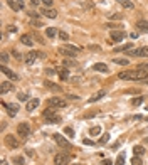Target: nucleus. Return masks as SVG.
Listing matches in <instances>:
<instances>
[{"mask_svg":"<svg viewBox=\"0 0 148 165\" xmlns=\"http://www.w3.org/2000/svg\"><path fill=\"white\" fill-rule=\"evenodd\" d=\"M44 118H46V121L47 123H61V116L57 113H56V110L54 108H49V110H46L44 111Z\"/></svg>","mask_w":148,"mask_h":165,"instance_id":"obj_2","label":"nucleus"},{"mask_svg":"<svg viewBox=\"0 0 148 165\" xmlns=\"http://www.w3.org/2000/svg\"><path fill=\"white\" fill-rule=\"evenodd\" d=\"M125 32L123 30H111V39H113L114 42H121L123 39H125Z\"/></svg>","mask_w":148,"mask_h":165,"instance_id":"obj_9","label":"nucleus"},{"mask_svg":"<svg viewBox=\"0 0 148 165\" xmlns=\"http://www.w3.org/2000/svg\"><path fill=\"white\" fill-rule=\"evenodd\" d=\"M83 143H84V145H93V140H89V138H86L84 142H83Z\"/></svg>","mask_w":148,"mask_h":165,"instance_id":"obj_49","label":"nucleus"},{"mask_svg":"<svg viewBox=\"0 0 148 165\" xmlns=\"http://www.w3.org/2000/svg\"><path fill=\"white\" fill-rule=\"evenodd\" d=\"M71 165H79V163H71Z\"/></svg>","mask_w":148,"mask_h":165,"instance_id":"obj_54","label":"nucleus"},{"mask_svg":"<svg viewBox=\"0 0 148 165\" xmlns=\"http://www.w3.org/2000/svg\"><path fill=\"white\" fill-rule=\"evenodd\" d=\"M108 140H110V135H108V133H106V135H103L101 138H99V143H101V145H104L106 142H108Z\"/></svg>","mask_w":148,"mask_h":165,"instance_id":"obj_42","label":"nucleus"},{"mask_svg":"<svg viewBox=\"0 0 148 165\" xmlns=\"http://www.w3.org/2000/svg\"><path fill=\"white\" fill-rule=\"evenodd\" d=\"M39 103H41V99H39V98H32V99H29V101H27V111H34L35 108H37L39 106Z\"/></svg>","mask_w":148,"mask_h":165,"instance_id":"obj_13","label":"nucleus"},{"mask_svg":"<svg viewBox=\"0 0 148 165\" xmlns=\"http://www.w3.org/2000/svg\"><path fill=\"white\" fill-rule=\"evenodd\" d=\"M20 42L24 44V46H32V44H34V39H32V35H29V34H24L20 37Z\"/></svg>","mask_w":148,"mask_h":165,"instance_id":"obj_19","label":"nucleus"},{"mask_svg":"<svg viewBox=\"0 0 148 165\" xmlns=\"http://www.w3.org/2000/svg\"><path fill=\"white\" fill-rule=\"evenodd\" d=\"M101 165H113V162H111L110 158H106V160H103V162H101Z\"/></svg>","mask_w":148,"mask_h":165,"instance_id":"obj_46","label":"nucleus"},{"mask_svg":"<svg viewBox=\"0 0 148 165\" xmlns=\"http://www.w3.org/2000/svg\"><path fill=\"white\" fill-rule=\"evenodd\" d=\"M143 163V162H141V157H133V158H131V165H141Z\"/></svg>","mask_w":148,"mask_h":165,"instance_id":"obj_33","label":"nucleus"},{"mask_svg":"<svg viewBox=\"0 0 148 165\" xmlns=\"http://www.w3.org/2000/svg\"><path fill=\"white\" fill-rule=\"evenodd\" d=\"M14 56H15V59H19V61L22 59V54H20V52H17V51H14Z\"/></svg>","mask_w":148,"mask_h":165,"instance_id":"obj_47","label":"nucleus"},{"mask_svg":"<svg viewBox=\"0 0 148 165\" xmlns=\"http://www.w3.org/2000/svg\"><path fill=\"white\" fill-rule=\"evenodd\" d=\"M69 162H71V157L66 155V153H57V155L54 157L56 165H69Z\"/></svg>","mask_w":148,"mask_h":165,"instance_id":"obj_6","label":"nucleus"},{"mask_svg":"<svg viewBox=\"0 0 148 165\" xmlns=\"http://www.w3.org/2000/svg\"><path fill=\"white\" fill-rule=\"evenodd\" d=\"M57 72H59V78H61L62 81H66V79L69 78V71H68V69H59Z\"/></svg>","mask_w":148,"mask_h":165,"instance_id":"obj_27","label":"nucleus"},{"mask_svg":"<svg viewBox=\"0 0 148 165\" xmlns=\"http://www.w3.org/2000/svg\"><path fill=\"white\" fill-rule=\"evenodd\" d=\"M41 2H42V4L46 5L47 9H49V7H52V4H54V2H52V0H41Z\"/></svg>","mask_w":148,"mask_h":165,"instance_id":"obj_44","label":"nucleus"},{"mask_svg":"<svg viewBox=\"0 0 148 165\" xmlns=\"http://www.w3.org/2000/svg\"><path fill=\"white\" fill-rule=\"evenodd\" d=\"M30 24H32L34 27H42V26H44V24H42V20H39V19H34V20L30 22Z\"/></svg>","mask_w":148,"mask_h":165,"instance_id":"obj_37","label":"nucleus"},{"mask_svg":"<svg viewBox=\"0 0 148 165\" xmlns=\"http://www.w3.org/2000/svg\"><path fill=\"white\" fill-rule=\"evenodd\" d=\"M9 7H10L12 10H20V5H19L15 0H9Z\"/></svg>","mask_w":148,"mask_h":165,"instance_id":"obj_29","label":"nucleus"},{"mask_svg":"<svg viewBox=\"0 0 148 165\" xmlns=\"http://www.w3.org/2000/svg\"><path fill=\"white\" fill-rule=\"evenodd\" d=\"M126 56H136V57H148V47L143 46L140 49H130L126 52Z\"/></svg>","mask_w":148,"mask_h":165,"instance_id":"obj_5","label":"nucleus"},{"mask_svg":"<svg viewBox=\"0 0 148 165\" xmlns=\"http://www.w3.org/2000/svg\"><path fill=\"white\" fill-rule=\"evenodd\" d=\"M56 72H57V71H56V69H52V68H47V69H46V74H47V76H56Z\"/></svg>","mask_w":148,"mask_h":165,"instance_id":"obj_41","label":"nucleus"},{"mask_svg":"<svg viewBox=\"0 0 148 165\" xmlns=\"http://www.w3.org/2000/svg\"><path fill=\"white\" fill-rule=\"evenodd\" d=\"M141 118H143L141 115H135V116H133V120H135V121H138V120H141Z\"/></svg>","mask_w":148,"mask_h":165,"instance_id":"obj_50","label":"nucleus"},{"mask_svg":"<svg viewBox=\"0 0 148 165\" xmlns=\"http://www.w3.org/2000/svg\"><path fill=\"white\" fill-rule=\"evenodd\" d=\"M119 79H128V81H146L148 72L141 69H131V71H123L118 74Z\"/></svg>","mask_w":148,"mask_h":165,"instance_id":"obj_1","label":"nucleus"},{"mask_svg":"<svg viewBox=\"0 0 148 165\" xmlns=\"http://www.w3.org/2000/svg\"><path fill=\"white\" fill-rule=\"evenodd\" d=\"M103 96H106V89H99V91H96V93L93 94V96L89 98L88 101L89 103H94V101H99V99H101Z\"/></svg>","mask_w":148,"mask_h":165,"instance_id":"obj_11","label":"nucleus"},{"mask_svg":"<svg viewBox=\"0 0 148 165\" xmlns=\"http://www.w3.org/2000/svg\"><path fill=\"white\" fill-rule=\"evenodd\" d=\"M49 106H52V108H64V106H66V101L61 99V98H51V99H49Z\"/></svg>","mask_w":148,"mask_h":165,"instance_id":"obj_8","label":"nucleus"},{"mask_svg":"<svg viewBox=\"0 0 148 165\" xmlns=\"http://www.w3.org/2000/svg\"><path fill=\"white\" fill-rule=\"evenodd\" d=\"M59 54H62L64 57H66V59H68V57H74V56H72V54H71V52H69V51H66L64 47H59Z\"/></svg>","mask_w":148,"mask_h":165,"instance_id":"obj_31","label":"nucleus"},{"mask_svg":"<svg viewBox=\"0 0 148 165\" xmlns=\"http://www.w3.org/2000/svg\"><path fill=\"white\" fill-rule=\"evenodd\" d=\"M110 19H111V20H121L123 15H121V14H113V15H110Z\"/></svg>","mask_w":148,"mask_h":165,"instance_id":"obj_40","label":"nucleus"},{"mask_svg":"<svg viewBox=\"0 0 148 165\" xmlns=\"http://www.w3.org/2000/svg\"><path fill=\"white\" fill-rule=\"evenodd\" d=\"M30 4H32V5H39V0H30Z\"/></svg>","mask_w":148,"mask_h":165,"instance_id":"obj_51","label":"nucleus"},{"mask_svg":"<svg viewBox=\"0 0 148 165\" xmlns=\"http://www.w3.org/2000/svg\"><path fill=\"white\" fill-rule=\"evenodd\" d=\"M46 86L49 89H54V91H61V86H57V84H52L51 81H46Z\"/></svg>","mask_w":148,"mask_h":165,"instance_id":"obj_32","label":"nucleus"},{"mask_svg":"<svg viewBox=\"0 0 148 165\" xmlns=\"http://www.w3.org/2000/svg\"><path fill=\"white\" fill-rule=\"evenodd\" d=\"M14 163L24 165V163H26V160H24V157H14Z\"/></svg>","mask_w":148,"mask_h":165,"instance_id":"obj_35","label":"nucleus"},{"mask_svg":"<svg viewBox=\"0 0 148 165\" xmlns=\"http://www.w3.org/2000/svg\"><path fill=\"white\" fill-rule=\"evenodd\" d=\"M64 49H66V51H69L72 56H74V57H76V56L79 54V51H81V47L72 46V44H66V46H64Z\"/></svg>","mask_w":148,"mask_h":165,"instance_id":"obj_17","label":"nucleus"},{"mask_svg":"<svg viewBox=\"0 0 148 165\" xmlns=\"http://www.w3.org/2000/svg\"><path fill=\"white\" fill-rule=\"evenodd\" d=\"M116 165H125V157H123V155L118 157V160H116Z\"/></svg>","mask_w":148,"mask_h":165,"instance_id":"obj_45","label":"nucleus"},{"mask_svg":"<svg viewBox=\"0 0 148 165\" xmlns=\"http://www.w3.org/2000/svg\"><path fill=\"white\" fill-rule=\"evenodd\" d=\"M52 136H54L56 143L59 145L61 148H68V150H71V148H72L71 142H68V140H66V138H64L62 135H61V133H54V135H52Z\"/></svg>","mask_w":148,"mask_h":165,"instance_id":"obj_4","label":"nucleus"},{"mask_svg":"<svg viewBox=\"0 0 148 165\" xmlns=\"http://www.w3.org/2000/svg\"><path fill=\"white\" fill-rule=\"evenodd\" d=\"M37 57H39V52H35V51L27 52V54H26V64H32Z\"/></svg>","mask_w":148,"mask_h":165,"instance_id":"obj_16","label":"nucleus"},{"mask_svg":"<svg viewBox=\"0 0 148 165\" xmlns=\"http://www.w3.org/2000/svg\"><path fill=\"white\" fill-rule=\"evenodd\" d=\"M5 143H7V147H10V148H17L19 147V140L15 138V136L9 135V136H5Z\"/></svg>","mask_w":148,"mask_h":165,"instance_id":"obj_12","label":"nucleus"},{"mask_svg":"<svg viewBox=\"0 0 148 165\" xmlns=\"http://www.w3.org/2000/svg\"><path fill=\"white\" fill-rule=\"evenodd\" d=\"M41 14L46 15L47 19H56V17H57V12H56L54 9H42V10H41Z\"/></svg>","mask_w":148,"mask_h":165,"instance_id":"obj_18","label":"nucleus"},{"mask_svg":"<svg viewBox=\"0 0 148 165\" xmlns=\"http://www.w3.org/2000/svg\"><path fill=\"white\" fill-rule=\"evenodd\" d=\"M17 133H19V136H22V138H27V136L30 135V125H29L27 121L19 123V127H17Z\"/></svg>","mask_w":148,"mask_h":165,"instance_id":"obj_3","label":"nucleus"},{"mask_svg":"<svg viewBox=\"0 0 148 165\" xmlns=\"http://www.w3.org/2000/svg\"><path fill=\"white\" fill-rule=\"evenodd\" d=\"M7 110H9V115H10V116H15V115H17L19 106H17V105H12V103H10V105H7Z\"/></svg>","mask_w":148,"mask_h":165,"instance_id":"obj_25","label":"nucleus"},{"mask_svg":"<svg viewBox=\"0 0 148 165\" xmlns=\"http://www.w3.org/2000/svg\"><path fill=\"white\" fill-rule=\"evenodd\" d=\"M57 34H59V30L56 29V27H47V29H46V35L49 39H54Z\"/></svg>","mask_w":148,"mask_h":165,"instance_id":"obj_21","label":"nucleus"},{"mask_svg":"<svg viewBox=\"0 0 148 165\" xmlns=\"http://www.w3.org/2000/svg\"><path fill=\"white\" fill-rule=\"evenodd\" d=\"M113 63L118 64V66H128V64H130V59H126V57H114Z\"/></svg>","mask_w":148,"mask_h":165,"instance_id":"obj_23","label":"nucleus"},{"mask_svg":"<svg viewBox=\"0 0 148 165\" xmlns=\"http://www.w3.org/2000/svg\"><path fill=\"white\" fill-rule=\"evenodd\" d=\"M10 91H14V84L9 83V81H2V83H0V93L7 94V93H10Z\"/></svg>","mask_w":148,"mask_h":165,"instance_id":"obj_7","label":"nucleus"},{"mask_svg":"<svg viewBox=\"0 0 148 165\" xmlns=\"http://www.w3.org/2000/svg\"><path fill=\"white\" fill-rule=\"evenodd\" d=\"M59 37H61V41L66 42V41L69 39V34H68V32H64V30H59Z\"/></svg>","mask_w":148,"mask_h":165,"instance_id":"obj_36","label":"nucleus"},{"mask_svg":"<svg viewBox=\"0 0 148 165\" xmlns=\"http://www.w3.org/2000/svg\"><path fill=\"white\" fill-rule=\"evenodd\" d=\"M62 64H64V68H77V63L76 61H71V59H64Z\"/></svg>","mask_w":148,"mask_h":165,"instance_id":"obj_26","label":"nucleus"},{"mask_svg":"<svg viewBox=\"0 0 148 165\" xmlns=\"http://www.w3.org/2000/svg\"><path fill=\"white\" fill-rule=\"evenodd\" d=\"M136 29H138L140 32H148V20L146 19H141V20L136 22Z\"/></svg>","mask_w":148,"mask_h":165,"instance_id":"obj_15","label":"nucleus"},{"mask_svg":"<svg viewBox=\"0 0 148 165\" xmlns=\"http://www.w3.org/2000/svg\"><path fill=\"white\" fill-rule=\"evenodd\" d=\"M64 133H66V135H69V136H74V130H72V128H64Z\"/></svg>","mask_w":148,"mask_h":165,"instance_id":"obj_43","label":"nucleus"},{"mask_svg":"<svg viewBox=\"0 0 148 165\" xmlns=\"http://www.w3.org/2000/svg\"><path fill=\"white\" fill-rule=\"evenodd\" d=\"M93 69H94V71H98V72H108V71H110V69H108V66H106L104 63H98V64H94Z\"/></svg>","mask_w":148,"mask_h":165,"instance_id":"obj_20","label":"nucleus"},{"mask_svg":"<svg viewBox=\"0 0 148 165\" xmlns=\"http://www.w3.org/2000/svg\"><path fill=\"white\" fill-rule=\"evenodd\" d=\"M0 71L4 72L5 76H9L10 79H14V81H17V79H19V76H17V74H15L14 71H10V69L7 68V66H0Z\"/></svg>","mask_w":148,"mask_h":165,"instance_id":"obj_10","label":"nucleus"},{"mask_svg":"<svg viewBox=\"0 0 148 165\" xmlns=\"http://www.w3.org/2000/svg\"><path fill=\"white\" fill-rule=\"evenodd\" d=\"M143 143H145V145H148V138H145V140H143Z\"/></svg>","mask_w":148,"mask_h":165,"instance_id":"obj_52","label":"nucleus"},{"mask_svg":"<svg viewBox=\"0 0 148 165\" xmlns=\"http://www.w3.org/2000/svg\"><path fill=\"white\" fill-rule=\"evenodd\" d=\"M136 69H141V71H146L148 72V61H146V63H141Z\"/></svg>","mask_w":148,"mask_h":165,"instance_id":"obj_39","label":"nucleus"},{"mask_svg":"<svg viewBox=\"0 0 148 165\" xmlns=\"http://www.w3.org/2000/svg\"><path fill=\"white\" fill-rule=\"evenodd\" d=\"M130 49H133V42H126L123 46H116L114 47V52H128Z\"/></svg>","mask_w":148,"mask_h":165,"instance_id":"obj_14","label":"nucleus"},{"mask_svg":"<svg viewBox=\"0 0 148 165\" xmlns=\"http://www.w3.org/2000/svg\"><path fill=\"white\" fill-rule=\"evenodd\" d=\"M19 101H29V94L20 93V94H19Z\"/></svg>","mask_w":148,"mask_h":165,"instance_id":"obj_38","label":"nucleus"},{"mask_svg":"<svg viewBox=\"0 0 148 165\" xmlns=\"http://www.w3.org/2000/svg\"><path fill=\"white\" fill-rule=\"evenodd\" d=\"M2 165H9V163H7V162H5V160H4V162H2Z\"/></svg>","mask_w":148,"mask_h":165,"instance_id":"obj_53","label":"nucleus"},{"mask_svg":"<svg viewBox=\"0 0 148 165\" xmlns=\"http://www.w3.org/2000/svg\"><path fill=\"white\" fill-rule=\"evenodd\" d=\"M7 30H9V32H12V34H14V32H17V27H15V26H10V27H9V29H7Z\"/></svg>","mask_w":148,"mask_h":165,"instance_id":"obj_48","label":"nucleus"},{"mask_svg":"<svg viewBox=\"0 0 148 165\" xmlns=\"http://www.w3.org/2000/svg\"><path fill=\"white\" fill-rule=\"evenodd\" d=\"M143 153H145V147H143V145H135V147H133V155L141 157Z\"/></svg>","mask_w":148,"mask_h":165,"instance_id":"obj_22","label":"nucleus"},{"mask_svg":"<svg viewBox=\"0 0 148 165\" xmlns=\"http://www.w3.org/2000/svg\"><path fill=\"white\" fill-rule=\"evenodd\" d=\"M146 121H148V116H146Z\"/></svg>","mask_w":148,"mask_h":165,"instance_id":"obj_55","label":"nucleus"},{"mask_svg":"<svg viewBox=\"0 0 148 165\" xmlns=\"http://www.w3.org/2000/svg\"><path fill=\"white\" fill-rule=\"evenodd\" d=\"M7 61H9V54H7V52H2V57H0L2 66H5V64H7Z\"/></svg>","mask_w":148,"mask_h":165,"instance_id":"obj_34","label":"nucleus"},{"mask_svg":"<svg viewBox=\"0 0 148 165\" xmlns=\"http://www.w3.org/2000/svg\"><path fill=\"white\" fill-rule=\"evenodd\" d=\"M116 2H118L121 7H125V9H133V7H135V4H133L131 0H116Z\"/></svg>","mask_w":148,"mask_h":165,"instance_id":"obj_24","label":"nucleus"},{"mask_svg":"<svg viewBox=\"0 0 148 165\" xmlns=\"http://www.w3.org/2000/svg\"><path fill=\"white\" fill-rule=\"evenodd\" d=\"M99 133H101V128H99V127H93L91 130H89V135H91V136H98Z\"/></svg>","mask_w":148,"mask_h":165,"instance_id":"obj_28","label":"nucleus"},{"mask_svg":"<svg viewBox=\"0 0 148 165\" xmlns=\"http://www.w3.org/2000/svg\"><path fill=\"white\" fill-rule=\"evenodd\" d=\"M143 99H145L143 96H136L135 99H131V105H133V106H138V105H141V103H143Z\"/></svg>","mask_w":148,"mask_h":165,"instance_id":"obj_30","label":"nucleus"}]
</instances>
